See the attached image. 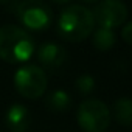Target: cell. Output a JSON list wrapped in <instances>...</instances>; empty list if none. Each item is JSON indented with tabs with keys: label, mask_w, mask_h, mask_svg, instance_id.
<instances>
[{
	"label": "cell",
	"mask_w": 132,
	"mask_h": 132,
	"mask_svg": "<svg viewBox=\"0 0 132 132\" xmlns=\"http://www.w3.org/2000/svg\"><path fill=\"white\" fill-rule=\"evenodd\" d=\"M82 2H86V3H95V2H100V0H82Z\"/></svg>",
	"instance_id": "9a60e30c"
},
{
	"label": "cell",
	"mask_w": 132,
	"mask_h": 132,
	"mask_svg": "<svg viewBox=\"0 0 132 132\" xmlns=\"http://www.w3.org/2000/svg\"><path fill=\"white\" fill-rule=\"evenodd\" d=\"M14 13L20 23L31 31L47 30L53 22V11L44 0H20L16 3Z\"/></svg>",
	"instance_id": "3957f363"
},
{
	"label": "cell",
	"mask_w": 132,
	"mask_h": 132,
	"mask_svg": "<svg viewBox=\"0 0 132 132\" xmlns=\"http://www.w3.org/2000/svg\"><path fill=\"white\" fill-rule=\"evenodd\" d=\"M92 14L98 27L113 30L126 22L127 6L121 0H100V3L95 6Z\"/></svg>",
	"instance_id": "8992f818"
},
{
	"label": "cell",
	"mask_w": 132,
	"mask_h": 132,
	"mask_svg": "<svg viewBox=\"0 0 132 132\" xmlns=\"http://www.w3.org/2000/svg\"><path fill=\"white\" fill-rule=\"evenodd\" d=\"M34 53V39L31 34L17 27H0V59L10 64L27 62Z\"/></svg>",
	"instance_id": "7a4b0ae2"
},
{
	"label": "cell",
	"mask_w": 132,
	"mask_h": 132,
	"mask_svg": "<svg viewBox=\"0 0 132 132\" xmlns=\"http://www.w3.org/2000/svg\"><path fill=\"white\" fill-rule=\"evenodd\" d=\"M76 120L84 132H104L110 124V110L101 100L89 98L79 104Z\"/></svg>",
	"instance_id": "277c9868"
},
{
	"label": "cell",
	"mask_w": 132,
	"mask_h": 132,
	"mask_svg": "<svg viewBox=\"0 0 132 132\" xmlns=\"http://www.w3.org/2000/svg\"><path fill=\"white\" fill-rule=\"evenodd\" d=\"M121 39L127 45H132V20L124 23V27L121 28Z\"/></svg>",
	"instance_id": "4fadbf2b"
},
{
	"label": "cell",
	"mask_w": 132,
	"mask_h": 132,
	"mask_svg": "<svg viewBox=\"0 0 132 132\" xmlns=\"http://www.w3.org/2000/svg\"><path fill=\"white\" fill-rule=\"evenodd\" d=\"M75 89H76V92L79 95H84V96L90 95L95 90V79H93V76H90L87 73L78 76L76 81H75Z\"/></svg>",
	"instance_id": "7c38bea8"
},
{
	"label": "cell",
	"mask_w": 132,
	"mask_h": 132,
	"mask_svg": "<svg viewBox=\"0 0 132 132\" xmlns=\"http://www.w3.org/2000/svg\"><path fill=\"white\" fill-rule=\"evenodd\" d=\"M93 14L82 5H69L57 19V34L67 42H82L93 33Z\"/></svg>",
	"instance_id": "6da1fadb"
},
{
	"label": "cell",
	"mask_w": 132,
	"mask_h": 132,
	"mask_svg": "<svg viewBox=\"0 0 132 132\" xmlns=\"http://www.w3.org/2000/svg\"><path fill=\"white\" fill-rule=\"evenodd\" d=\"M6 2H10V0H0V3H6Z\"/></svg>",
	"instance_id": "2e32d148"
},
{
	"label": "cell",
	"mask_w": 132,
	"mask_h": 132,
	"mask_svg": "<svg viewBox=\"0 0 132 132\" xmlns=\"http://www.w3.org/2000/svg\"><path fill=\"white\" fill-rule=\"evenodd\" d=\"M51 2H54V3H57V5H65V3L72 2V0H51Z\"/></svg>",
	"instance_id": "5bb4252c"
},
{
	"label": "cell",
	"mask_w": 132,
	"mask_h": 132,
	"mask_svg": "<svg viewBox=\"0 0 132 132\" xmlns=\"http://www.w3.org/2000/svg\"><path fill=\"white\" fill-rule=\"evenodd\" d=\"M16 90L27 100H37L47 90V75L39 65H25L14 75Z\"/></svg>",
	"instance_id": "5b68a950"
},
{
	"label": "cell",
	"mask_w": 132,
	"mask_h": 132,
	"mask_svg": "<svg viewBox=\"0 0 132 132\" xmlns=\"http://www.w3.org/2000/svg\"><path fill=\"white\" fill-rule=\"evenodd\" d=\"M113 118L121 126H132V100L130 98H118L112 107Z\"/></svg>",
	"instance_id": "30bf717a"
},
{
	"label": "cell",
	"mask_w": 132,
	"mask_h": 132,
	"mask_svg": "<svg viewBox=\"0 0 132 132\" xmlns=\"http://www.w3.org/2000/svg\"><path fill=\"white\" fill-rule=\"evenodd\" d=\"M69 53L56 42H44L37 50V61L45 70L54 72L67 62Z\"/></svg>",
	"instance_id": "52a82bcc"
},
{
	"label": "cell",
	"mask_w": 132,
	"mask_h": 132,
	"mask_svg": "<svg viewBox=\"0 0 132 132\" xmlns=\"http://www.w3.org/2000/svg\"><path fill=\"white\" fill-rule=\"evenodd\" d=\"M5 126L10 132H25L31 126V112L23 104H13L5 113Z\"/></svg>",
	"instance_id": "ba28073f"
},
{
	"label": "cell",
	"mask_w": 132,
	"mask_h": 132,
	"mask_svg": "<svg viewBox=\"0 0 132 132\" xmlns=\"http://www.w3.org/2000/svg\"><path fill=\"white\" fill-rule=\"evenodd\" d=\"M45 107L51 112H67L72 107V98L65 90H53L45 96Z\"/></svg>",
	"instance_id": "9c48e42d"
},
{
	"label": "cell",
	"mask_w": 132,
	"mask_h": 132,
	"mask_svg": "<svg viewBox=\"0 0 132 132\" xmlns=\"http://www.w3.org/2000/svg\"><path fill=\"white\" fill-rule=\"evenodd\" d=\"M92 42H93V47L96 50L107 51V50L113 48V45L117 44V36H115L113 30L98 27V30H95V33H93Z\"/></svg>",
	"instance_id": "8fae6325"
}]
</instances>
